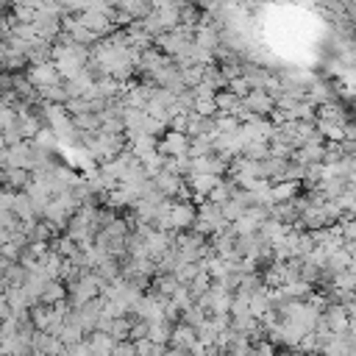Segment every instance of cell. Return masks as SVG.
<instances>
[{
    "mask_svg": "<svg viewBox=\"0 0 356 356\" xmlns=\"http://www.w3.org/2000/svg\"><path fill=\"white\" fill-rule=\"evenodd\" d=\"M248 103H250L253 108H270V100H267L264 95H250V97H248Z\"/></svg>",
    "mask_w": 356,
    "mask_h": 356,
    "instance_id": "3",
    "label": "cell"
},
{
    "mask_svg": "<svg viewBox=\"0 0 356 356\" xmlns=\"http://www.w3.org/2000/svg\"><path fill=\"white\" fill-rule=\"evenodd\" d=\"M78 22H81L89 33H95V36H103V33H108V31L114 28V22H111L108 17L95 14V11H81V14H78Z\"/></svg>",
    "mask_w": 356,
    "mask_h": 356,
    "instance_id": "1",
    "label": "cell"
},
{
    "mask_svg": "<svg viewBox=\"0 0 356 356\" xmlns=\"http://www.w3.org/2000/svg\"><path fill=\"white\" fill-rule=\"evenodd\" d=\"M33 78H36V81L50 83V81L56 78V70H53V67H36V70H33Z\"/></svg>",
    "mask_w": 356,
    "mask_h": 356,
    "instance_id": "2",
    "label": "cell"
},
{
    "mask_svg": "<svg viewBox=\"0 0 356 356\" xmlns=\"http://www.w3.org/2000/svg\"><path fill=\"white\" fill-rule=\"evenodd\" d=\"M58 3H61V0H58Z\"/></svg>",
    "mask_w": 356,
    "mask_h": 356,
    "instance_id": "4",
    "label": "cell"
}]
</instances>
